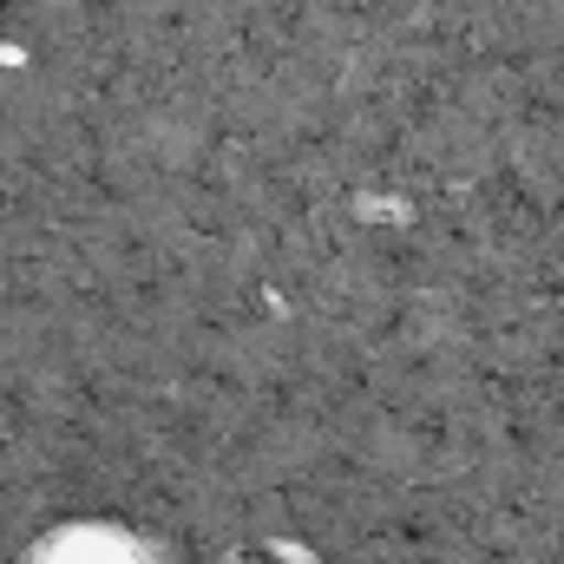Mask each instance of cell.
<instances>
[{
	"label": "cell",
	"instance_id": "obj_1",
	"mask_svg": "<svg viewBox=\"0 0 564 564\" xmlns=\"http://www.w3.org/2000/svg\"><path fill=\"white\" fill-rule=\"evenodd\" d=\"M270 552H276V558H289V564H322V558H308L295 539H270Z\"/></svg>",
	"mask_w": 564,
	"mask_h": 564
}]
</instances>
